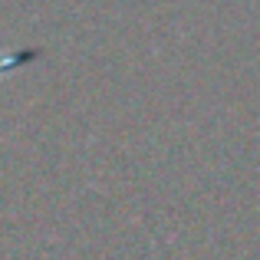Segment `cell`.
I'll list each match as a JSON object with an SVG mask.
<instances>
[{
  "label": "cell",
  "instance_id": "1",
  "mask_svg": "<svg viewBox=\"0 0 260 260\" xmlns=\"http://www.w3.org/2000/svg\"><path fill=\"white\" fill-rule=\"evenodd\" d=\"M23 56H30V53H20L17 59H4V56H0V66H10V63H20V59H23Z\"/></svg>",
  "mask_w": 260,
  "mask_h": 260
}]
</instances>
